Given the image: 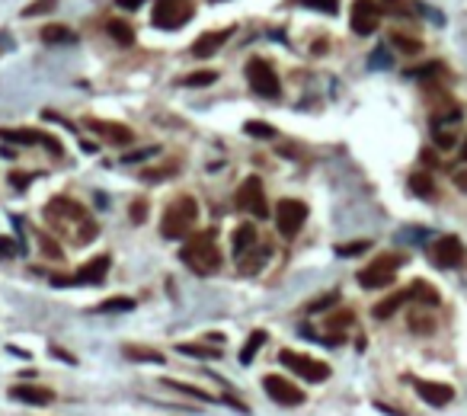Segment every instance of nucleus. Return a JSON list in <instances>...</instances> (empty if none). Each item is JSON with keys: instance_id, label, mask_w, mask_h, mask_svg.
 Listing matches in <instances>:
<instances>
[{"instance_id": "f257e3e1", "label": "nucleus", "mask_w": 467, "mask_h": 416, "mask_svg": "<svg viewBox=\"0 0 467 416\" xmlns=\"http://www.w3.org/2000/svg\"><path fill=\"white\" fill-rule=\"evenodd\" d=\"M45 221L51 224V230L70 237V240L80 243V247L100 234V228H96V221L87 215V208L68 196H55L48 205H45Z\"/></svg>"}, {"instance_id": "f03ea898", "label": "nucleus", "mask_w": 467, "mask_h": 416, "mask_svg": "<svg viewBox=\"0 0 467 416\" xmlns=\"http://www.w3.org/2000/svg\"><path fill=\"white\" fill-rule=\"evenodd\" d=\"M183 262L192 269L195 275H215L221 269V250L215 243V230H202L192 234L183 243Z\"/></svg>"}, {"instance_id": "7ed1b4c3", "label": "nucleus", "mask_w": 467, "mask_h": 416, "mask_svg": "<svg viewBox=\"0 0 467 416\" xmlns=\"http://www.w3.org/2000/svg\"><path fill=\"white\" fill-rule=\"evenodd\" d=\"M198 218V205L192 196H179L173 198L170 205H166L163 211V221H160V234L166 237V240H179V237H189L192 224H195Z\"/></svg>"}, {"instance_id": "20e7f679", "label": "nucleus", "mask_w": 467, "mask_h": 416, "mask_svg": "<svg viewBox=\"0 0 467 416\" xmlns=\"http://www.w3.org/2000/svg\"><path fill=\"white\" fill-rule=\"evenodd\" d=\"M403 266V256L400 253H384L377 256L375 262H368L365 269H358V285L362 288H387L394 282L397 269Z\"/></svg>"}, {"instance_id": "39448f33", "label": "nucleus", "mask_w": 467, "mask_h": 416, "mask_svg": "<svg viewBox=\"0 0 467 416\" xmlns=\"http://www.w3.org/2000/svg\"><path fill=\"white\" fill-rule=\"evenodd\" d=\"M279 362H281V365H288V368H291L294 375L304 378V381H311V384H320V381H326V378H330V365L320 362V358L304 356V352L281 349V352H279Z\"/></svg>"}, {"instance_id": "423d86ee", "label": "nucleus", "mask_w": 467, "mask_h": 416, "mask_svg": "<svg viewBox=\"0 0 467 416\" xmlns=\"http://www.w3.org/2000/svg\"><path fill=\"white\" fill-rule=\"evenodd\" d=\"M237 208L247 211L253 218H269V202H266V189H262V179L259 176H247L240 186H237V196H234Z\"/></svg>"}, {"instance_id": "0eeeda50", "label": "nucleus", "mask_w": 467, "mask_h": 416, "mask_svg": "<svg viewBox=\"0 0 467 416\" xmlns=\"http://www.w3.org/2000/svg\"><path fill=\"white\" fill-rule=\"evenodd\" d=\"M247 80L253 87V93H259L262 100H275L281 93V83H279V74L272 70V64L266 58H253L247 61Z\"/></svg>"}, {"instance_id": "6e6552de", "label": "nucleus", "mask_w": 467, "mask_h": 416, "mask_svg": "<svg viewBox=\"0 0 467 416\" xmlns=\"http://www.w3.org/2000/svg\"><path fill=\"white\" fill-rule=\"evenodd\" d=\"M189 19H192L189 0H157L151 23L157 26V29H179V26H186Z\"/></svg>"}, {"instance_id": "1a4fd4ad", "label": "nucleus", "mask_w": 467, "mask_h": 416, "mask_svg": "<svg viewBox=\"0 0 467 416\" xmlns=\"http://www.w3.org/2000/svg\"><path fill=\"white\" fill-rule=\"evenodd\" d=\"M304 218H307V205L298 202V198H281L275 205V230L281 237H294L301 228H304Z\"/></svg>"}, {"instance_id": "9d476101", "label": "nucleus", "mask_w": 467, "mask_h": 416, "mask_svg": "<svg viewBox=\"0 0 467 416\" xmlns=\"http://www.w3.org/2000/svg\"><path fill=\"white\" fill-rule=\"evenodd\" d=\"M429 256H432V262L439 269H458L461 262L467 260V250H464V243H461V237L445 234L429 247Z\"/></svg>"}, {"instance_id": "9b49d317", "label": "nucleus", "mask_w": 467, "mask_h": 416, "mask_svg": "<svg viewBox=\"0 0 467 416\" xmlns=\"http://www.w3.org/2000/svg\"><path fill=\"white\" fill-rule=\"evenodd\" d=\"M106 272H109V256H93L74 275H51V282L55 285H96V282L106 279Z\"/></svg>"}, {"instance_id": "f8f14e48", "label": "nucleus", "mask_w": 467, "mask_h": 416, "mask_svg": "<svg viewBox=\"0 0 467 416\" xmlns=\"http://www.w3.org/2000/svg\"><path fill=\"white\" fill-rule=\"evenodd\" d=\"M349 23L355 36H371L377 29V23H381V4H375V0H355Z\"/></svg>"}, {"instance_id": "ddd939ff", "label": "nucleus", "mask_w": 467, "mask_h": 416, "mask_svg": "<svg viewBox=\"0 0 467 416\" xmlns=\"http://www.w3.org/2000/svg\"><path fill=\"white\" fill-rule=\"evenodd\" d=\"M262 390L269 394V400L281 403V407H298V403H304V390H298L291 381H285V378H279V375L262 378Z\"/></svg>"}, {"instance_id": "4468645a", "label": "nucleus", "mask_w": 467, "mask_h": 416, "mask_svg": "<svg viewBox=\"0 0 467 416\" xmlns=\"http://www.w3.org/2000/svg\"><path fill=\"white\" fill-rule=\"evenodd\" d=\"M0 138L13 141V144H42L51 154H61V141L55 134H42V132H32V128H0Z\"/></svg>"}, {"instance_id": "2eb2a0df", "label": "nucleus", "mask_w": 467, "mask_h": 416, "mask_svg": "<svg viewBox=\"0 0 467 416\" xmlns=\"http://www.w3.org/2000/svg\"><path fill=\"white\" fill-rule=\"evenodd\" d=\"M83 125L90 128L93 134H100L102 141H109V144H131L134 141V132L128 125H122V122H109V119H87Z\"/></svg>"}, {"instance_id": "dca6fc26", "label": "nucleus", "mask_w": 467, "mask_h": 416, "mask_svg": "<svg viewBox=\"0 0 467 416\" xmlns=\"http://www.w3.org/2000/svg\"><path fill=\"white\" fill-rule=\"evenodd\" d=\"M413 388H416V394L429 403V407H445V403H451V397H454V390L448 388V384L426 381V378H413Z\"/></svg>"}, {"instance_id": "f3484780", "label": "nucleus", "mask_w": 467, "mask_h": 416, "mask_svg": "<svg viewBox=\"0 0 467 416\" xmlns=\"http://www.w3.org/2000/svg\"><path fill=\"white\" fill-rule=\"evenodd\" d=\"M230 32H234V29H215V32H205V36H198L195 42H192V55H195V58H211L230 38Z\"/></svg>"}, {"instance_id": "a211bd4d", "label": "nucleus", "mask_w": 467, "mask_h": 416, "mask_svg": "<svg viewBox=\"0 0 467 416\" xmlns=\"http://www.w3.org/2000/svg\"><path fill=\"white\" fill-rule=\"evenodd\" d=\"M13 400H23V403H32V407H45V403L55 400V394H51L48 388H38V384H16V388L10 390Z\"/></svg>"}, {"instance_id": "6ab92c4d", "label": "nucleus", "mask_w": 467, "mask_h": 416, "mask_svg": "<svg viewBox=\"0 0 467 416\" xmlns=\"http://www.w3.org/2000/svg\"><path fill=\"white\" fill-rule=\"evenodd\" d=\"M256 243H259V230L253 228V221H243L240 228L234 230V240H230V247H234L237 256H243L247 250H253Z\"/></svg>"}, {"instance_id": "aec40b11", "label": "nucleus", "mask_w": 467, "mask_h": 416, "mask_svg": "<svg viewBox=\"0 0 467 416\" xmlns=\"http://www.w3.org/2000/svg\"><path fill=\"white\" fill-rule=\"evenodd\" d=\"M407 301H409V288H400V292L387 294V298H384V301H377V304H375V311H371V314H375L377 320H387V317H394V314L400 311V307L407 304Z\"/></svg>"}, {"instance_id": "412c9836", "label": "nucleus", "mask_w": 467, "mask_h": 416, "mask_svg": "<svg viewBox=\"0 0 467 416\" xmlns=\"http://www.w3.org/2000/svg\"><path fill=\"white\" fill-rule=\"evenodd\" d=\"M409 298L419 301V304H429V307L439 304V292H435L429 282H422V279H416L413 285H409Z\"/></svg>"}, {"instance_id": "4be33fe9", "label": "nucleus", "mask_w": 467, "mask_h": 416, "mask_svg": "<svg viewBox=\"0 0 467 416\" xmlns=\"http://www.w3.org/2000/svg\"><path fill=\"white\" fill-rule=\"evenodd\" d=\"M125 358H134V362H154V365H160V362H163V352L151 349V346H134V343H128V346H125Z\"/></svg>"}, {"instance_id": "5701e85b", "label": "nucleus", "mask_w": 467, "mask_h": 416, "mask_svg": "<svg viewBox=\"0 0 467 416\" xmlns=\"http://www.w3.org/2000/svg\"><path fill=\"white\" fill-rule=\"evenodd\" d=\"M409 189H413L419 198H435L439 196V189H435V183H432L429 173H413V176H409Z\"/></svg>"}, {"instance_id": "b1692460", "label": "nucleus", "mask_w": 467, "mask_h": 416, "mask_svg": "<svg viewBox=\"0 0 467 416\" xmlns=\"http://www.w3.org/2000/svg\"><path fill=\"white\" fill-rule=\"evenodd\" d=\"M42 42H48V45H70V42H77V36L68 29V26H45V29H42Z\"/></svg>"}, {"instance_id": "393cba45", "label": "nucleus", "mask_w": 467, "mask_h": 416, "mask_svg": "<svg viewBox=\"0 0 467 416\" xmlns=\"http://www.w3.org/2000/svg\"><path fill=\"white\" fill-rule=\"evenodd\" d=\"M262 343H266V330H253V333H249L247 343H243V349H240V365L253 362V356L262 349Z\"/></svg>"}, {"instance_id": "a878e982", "label": "nucleus", "mask_w": 467, "mask_h": 416, "mask_svg": "<svg viewBox=\"0 0 467 416\" xmlns=\"http://www.w3.org/2000/svg\"><path fill=\"white\" fill-rule=\"evenodd\" d=\"M106 32L115 38L119 45H131L134 42V29L125 23V19H109L106 23Z\"/></svg>"}, {"instance_id": "bb28decb", "label": "nucleus", "mask_w": 467, "mask_h": 416, "mask_svg": "<svg viewBox=\"0 0 467 416\" xmlns=\"http://www.w3.org/2000/svg\"><path fill=\"white\" fill-rule=\"evenodd\" d=\"M125 311H134V301L119 294V298H106L96 304V314H125Z\"/></svg>"}, {"instance_id": "cd10ccee", "label": "nucleus", "mask_w": 467, "mask_h": 416, "mask_svg": "<svg viewBox=\"0 0 467 416\" xmlns=\"http://www.w3.org/2000/svg\"><path fill=\"white\" fill-rule=\"evenodd\" d=\"M266 256H269V247H259V250H256V253H253V250H247V253H243L240 256V272L243 275H249V272H259V269H262V260H266Z\"/></svg>"}, {"instance_id": "c85d7f7f", "label": "nucleus", "mask_w": 467, "mask_h": 416, "mask_svg": "<svg viewBox=\"0 0 467 416\" xmlns=\"http://www.w3.org/2000/svg\"><path fill=\"white\" fill-rule=\"evenodd\" d=\"M179 352L186 356H198V358H218L221 356V346H202V343H183Z\"/></svg>"}, {"instance_id": "c756f323", "label": "nucleus", "mask_w": 467, "mask_h": 416, "mask_svg": "<svg viewBox=\"0 0 467 416\" xmlns=\"http://www.w3.org/2000/svg\"><path fill=\"white\" fill-rule=\"evenodd\" d=\"M355 324V314L352 311H333L330 317H326V330L330 333H339V330H345V326H352Z\"/></svg>"}, {"instance_id": "7c9ffc66", "label": "nucleus", "mask_w": 467, "mask_h": 416, "mask_svg": "<svg viewBox=\"0 0 467 416\" xmlns=\"http://www.w3.org/2000/svg\"><path fill=\"white\" fill-rule=\"evenodd\" d=\"M390 42H394V48H400L403 55H419V51H422L419 38H409V36H403V32H394V36H390Z\"/></svg>"}, {"instance_id": "2f4dec72", "label": "nucleus", "mask_w": 467, "mask_h": 416, "mask_svg": "<svg viewBox=\"0 0 467 416\" xmlns=\"http://www.w3.org/2000/svg\"><path fill=\"white\" fill-rule=\"evenodd\" d=\"M243 132H247L249 138H259V141H269V138H275V134H279L272 125H269V122H259V119L247 122V125H243Z\"/></svg>"}, {"instance_id": "473e14b6", "label": "nucleus", "mask_w": 467, "mask_h": 416, "mask_svg": "<svg viewBox=\"0 0 467 416\" xmlns=\"http://www.w3.org/2000/svg\"><path fill=\"white\" fill-rule=\"evenodd\" d=\"M179 166H176V160H170V164H163V166H154V170H141V179L144 183H157V179H166V176H173Z\"/></svg>"}, {"instance_id": "72a5a7b5", "label": "nucleus", "mask_w": 467, "mask_h": 416, "mask_svg": "<svg viewBox=\"0 0 467 416\" xmlns=\"http://www.w3.org/2000/svg\"><path fill=\"white\" fill-rule=\"evenodd\" d=\"M163 388H173V390H183V394H189V397H202V400H211V394H205V390H198V388H192V384H183V381H176V378H163Z\"/></svg>"}, {"instance_id": "f704fd0d", "label": "nucleus", "mask_w": 467, "mask_h": 416, "mask_svg": "<svg viewBox=\"0 0 467 416\" xmlns=\"http://www.w3.org/2000/svg\"><path fill=\"white\" fill-rule=\"evenodd\" d=\"M218 74L215 70H195V74L183 77V87H208V83H215Z\"/></svg>"}, {"instance_id": "c9c22d12", "label": "nucleus", "mask_w": 467, "mask_h": 416, "mask_svg": "<svg viewBox=\"0 0 467 416\" xmlns=\"http://www.w3.org/2000/svg\"><path fill=\"white\" fill-rule=\"evenodd\" d=\"M58 0H32L29 6H23V16H42V13L55 10Z\"/></svg>"}, {"instance_id": "e433bc0d", "label": "nucleus", "mask_w": 467, "mask_h": 416, "mask_svg": "<svg viewBox=\"0 0 467 416\" xmlns=\"http://www.w3.org/2000/svg\"><path fill=\"white\" fill-rule=\"evenodd\" d=\"M432 141H435V147H441V151H451L458 138H454L451 132H441V128H435V132H432Z\"/></svg>"}, {"instance_id": "4c0bfd02", "label": "nucleus", "mask_w": 467, "mask_h": 416, "mask_svg": "<svg viewBox=\"0 0 467 416\" xmlns=\"http://www.w3.org/2000/svg\"><path fill=\"white\" fill-rule=\"evenodd\" d=\"M38 247H42V253H48V256H55V260H61V247H58V243L51 240L48 234H38Z\"/></svg>"}, {"instance_id": "58836bf2", "label": "nucleus", "mask_w": 467, "mask_h": 416, "mask_svg": "<svg viewBox=\"0 0 467 416\" xmlns=\"http://www.w3.org/2000/svg\"><path fill=\"white\" fill-rule=\"evenodd\" d=\"M36 176H38V173H19V170H13L10 173V183H13V189H26V186H29Z\"/></svg>"}, {"instance_id": "ea45409f", "label": "nucleus", "mask_w": 467, "mask_h": 416, "mask_svg": "<svg viewBox=\"0 0 467 416\" xmlns=\"http://www.w3.org/2000/svg\"><path fill=\"white\" fill-rule=\"evenodd\" d=\"M368 250V240H358V243H343V247H336L339 256H355V253H365Z\"/></svg>"}, {"instance_id": "a19ab883", "label": "nucleus", "mask_w": 467, "mask_h": 416, "mask_svg": "<svg viewBox=\"0 0 467 416\" xmlns=\"http://www.w3.org/2000/svg\"><path fill=\"white\" fill-rule=\"evenodd\" d=\"M381 10H390V13H397V16H409V6L403 4V0H381Z\"/></svg>"}, {"instance_id": "79ce46f5", "label": "nucleus", "mask_w": 467, "mask_h": 416, "mask_svg": "<svg viewBox=\"0 0 467 416\" xmlns=\"http://www.w3.org/2000/svg\"><path fill=\"white\" fill-rule=\"evenodd\" d=\"M16 253H19V243L13 240V237H0V256L10 260V256H16Z\"/></svg>"}, {"instance_id": "37998d69", "label": "nucleus", "mask_w": 467, "mask_h": 416, "mask_svg": "<svg viewBox=\"0 0 467 416\" xmlns=\"http://www.w3.org/2000/svg\"><path fill=\"white\" fill-rule=\"evenodd\" d=\"M339 301V294H323V298H317V301H311L307 304V311H323V307H330V304H336Z\"/></svg>"}, {"instance_id": "c03bdc74", "label": "nucleus", "mask_w": 467, "mask_h": 416, "mask_svg": "<svg viewBox=\"0 0 467 416\" xmlns=\"http://www.w3.org/2000/svg\"><path fill=\"white\" fill-rule=\"evenodd\" d=\"M307 6H313V10H320V13H336V0H304Z\"/></svg>"}, {"instance_id": "a18cd8bd", "label": "nucleus", "mask_w": 467, "mask_h": 416, "mask_svg": "<svg viewBox=\"0 0 467 416\" xmlns=\"http://www.w3.org/2000/svg\"><path fill=\"white\" fill-rule=\"evenodd\" d=\"M151 154H157V147H141V151H134V154H125V164H134V160H144V157H151Z\"/></svg>"}, {"instance_id": "49530a36", "label": "nucleus", "mask_w": 467, "mask_h": 416, "mask_svg": "<svg viewBox=\"0 0 467 416\" xmlns=\"http://www.w3.org/2000/svg\"><path fill=\"white\" fill-rule=\"evenodd\" d=\"M409 326H413V330H422V333H432V320H426V317H409Z\"/></svg>"}, {"instance_id": "de8ad7c7", "label": "nucleus", "mask_w": 467, "mask_h": 416, "mask_svg": "<svg viewBox=\"0 0 467 416\" xmlns=\"http://www.w3.org/2000/svg\"><path fill=\"white\" fill-rule=\"evenodd\" d=\"M144 208H147V205L141 202V198L131 205V221H134V224H141V221H144Z\"/></svg>"}, {"instance_id": "09e8293b", "label": "nucleus", "mask_w": 467, "mask_h": 416, "mask_svg": "<svg viewBox=\"0 0 467 416\" xmlns=\"http://www.w3.org/2000/svg\"><path fill=\"white\" fill-rule=\"evenodd\" d=\"M454 186H458L461 192H467V170H458V173H454Z\"/></svg>"}, {"instance_id": "8fccbe9b", "label": "nucleus", "mask_w": 467, "mask_h": 416, "mask_svg": "<svg viewBox=\"0 0 467 416\" xmlns=\"http://www.w3.org/2000/svg\"><path fill=\"white\" fill-rule=\"evenodd\" d=\"M422 164H426V166H435L439 160H435V154H432V151H422Z\"/></svg>"}, {"instance_id": "3c124183", "label": "nucleus", "mask_w": 467, "mask_h": 416, "mask_svg": "<svg viewBox=\"0 0 467 416\" xmlns=\"http://www.w3.org/2000/svg\"><path fill=\"white\" fill-rule=\"evenodd\" d=\"M119 6H125V10H138L141 0H119Z\"/></svg>"}, {"instance_id": "603ef678", "label": "nucleus", "mask_w": 467, "mask_h": 416, "mask_svg": "<svg viewBox=\"0 0 467 416\" xmlns=\"http://www.w3.org/2000/svg\"><path fill=\"white\" fill-rule=\"evenodd\" d=\"M461 160H467V138H464V147H461Z\"/></svg>"}, {"instance_id": "864d4df0", "label": "nucleus", "mask_w": 467, "mask_h": 416, "mask_svg": "<svg viewBox=\"0 0 467 416\" xmlns=\"http://www.w3.org/2000/svg\"><path fill=\"white\" fill-rule=\"evenodd\" d=\"M211 4H221V0H211Z\"/></svg>"}]
</instances>
